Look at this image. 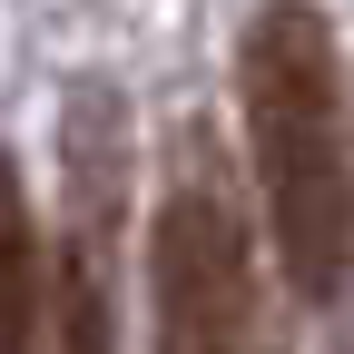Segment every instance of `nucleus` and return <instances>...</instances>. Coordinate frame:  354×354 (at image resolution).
Masks as SVG:
<instances>
[{
    "label": "nucleus",
    "instance_id": "nucleus-1",
    "mask_svg": "<svg viewBox=\"0 0 354 354\" xmlns=\"http://www.w3.org/2000/svg\"><path fill=\"white\" fill-rule=\"evenodd\" d=\"M246 138L266 177V236L295 295L354 286V158H344V88H335V30L315 0H266L246 20Z\"/></svg>",
    "mask_w": 354,
    "mask_h": 354
},
{
    "label": "nucleus",
    "instance_id": "nucleus-2",
    "mask_svg": "<svg viewBox=\"0 0 354 354\" xmlns=\"http://www.w3.org/2000/svg\"><path fill=\"white\" fill-rule=\"evenodd\" d=\"M148 305H158V354H266L256 315V236L246 197L216 148H187L148 227Z\"/></svg>",
    "mask_w": 354,
    "mask_h": 354
},
{
    "label": "nucleus",
    "instance_id": "nucleus-3",
    "mask_svg": "<svg viewBox=\"0 0 354 354\" xmlns=\"http://www.w3.org/2000/svg\"><path fill=\"white\" fill-rule=\"evenodd\" d=\"M69 216L50 266V354H118V177H128V118L109 88H79L59 128Z\"/></svg>",
    "mask_w": 354,
    "mask_h": 354
},
{
    "label": "nucleus",
    "instance_id": "nucleus-4",
    "mask_svg": "<svg viewBox=\"0 0 354 354\" xmlns=\"http://www.w3.org/2000/svg\"><path fill=\"white\" fill-rule=\"evenodd\" d=\"M39 315H50V266H39V236H30L20 158L0 148V354H39Z\"/></svg>",
    "mask_w": 354,
    "mask_h": 354
}]
</instances>
